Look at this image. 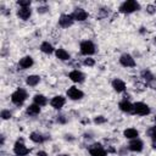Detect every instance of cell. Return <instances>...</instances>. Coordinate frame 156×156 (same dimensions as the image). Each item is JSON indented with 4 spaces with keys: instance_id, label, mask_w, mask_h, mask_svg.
<instances>
[{
    "instance_id": "cell-1",
    "label": "cell",
    "mask_w": 156,
    "mask_h": 156,
    "mask_svg": "<svg viewBox=\"0 0 156 156\" xmlns=\"http://www.w3.org/2000/svg\"><path fill=\"white\" fill-rule=\"evenodd\" d=\"M139 9H140V6H139V4L136 1L129 0V1H126V2H123L121 5L119 11L121 12H124V13H130V12H134V11H136Z\"/></svg>"
},
{
    "instance_id": "cell-2",
    "label": "cell",
    "mask_w": 156,
    "mask_h": 156,
    "mask_svg": "<svg viewBox=\"0 0 156 156\" xmlns=\"http://www.w3.org/2000/svg\"><path fill=\"white\" fill-rule=\"evenodd\" d=\"M26 98H27V93L23 89H18L11 95V101L16 105H22L23 101L26 100Z\"/></svg>"
},
{
    "instance_id": "cell-3",
    "label": "cell",
    "mask_w": 156,
    "mask_h": 156,
    "mask_svg": "<svg viewBox=\"0 0 156 156\" xmlns=\"http://www.w3.org/2000/svg\"><path fill=\"white\" fill-rule=\"evenodd\" d=\"M80 52H82L83 55H91V54H94V52H95V46H94V44H93L91 41H89V40L83 41V43L80 44Z\"/></svg>"
},
{
    "instance_id": "cell-4",
    "label": "cell",
    "mask_w": 156,
    "mask_h": 156,
    "mask_svg": "<svg viewBox=\"0 0 156 156\" xmlns=\"http://www.w3.org/2000/svg\"><path fill=\"white\" fill-rule=\"evenodd\" d=\"M134 112L140 115V116H145V115H149L150 113V108L147 105L143 104V102H136L134 105Z\"/></svg>"
},
{
    "instance_id": "cell-5",
    "label": "cell",
    "mask_w": 156,
    "mask_h": 156,
    "mask_svg": "<svg viewBox=\"0 0 156 156\" xmlns=\"http://www.w3.org/2000/svg\"><path fill=\"white\" fill-rule=\"evenodd\" d=\"M13 151H15V154H16L17 156H26V155L29 152V150L24 146V144H23L22 141H17V143L15 144Z\"/></svg>"
},
{
    "instance_id": "cell-6",
    "label": "cell",
    "mask_w": 156,
    "mask_h": 156,
    "mask_svg": "<svg viewBox=\"0 0 156 156\" xmlns=\"http://www.w3.org/2000/svg\"><path fill=\"white\" fill-rule=\"evenodd\" d=\"M119 62H121V65L124 66V67H134V66H135L134 58H133L130 55H128V54L122 55L121 58H119Z\"/></svg>"
},
{
    "instance_id": "cell-7",
    "label": "cell",
    "mask_w": 156,
    "mask_h": 156,
    "mask_svg": "<svg viewBox=\"0 0 156 156\" xmlns=\"http://www.w3.org/2000/svg\"><path fill=\"white\" fill-rule=\"evenodd\" d=\"M90 155L91 156H106V151L102 149V146L100 144H94L90 146L89 149Z\"/></svg>"
},
{
    "instance_id": "cell-8",
    "label": "cell",
    "mask_w": 156,
    "mask_h": 156,
    "mask_svg": "<svg viewBox=\"0 0 156 156\" xmlns=\"http://www.w3.org/2000/svg\"><path fill=\"white\" fill-rule=\"evenodd\" d=\"M73 20H74V18H73V16H72V15H62V16L60 17V20H58V23H60V26H61V27L67 28V27L72 26Z\"/></svg>"
},
{
    "instance_id": "cell-9",
    "label": "cell",
    "mask_w": 156,
    "mask_h": 156,
    "mask_svg": "<svg viewBox=\"0 0 156 156\" xmlns=\"http://www.w3.org/2000/svg\"><path fill=\"white\" fill-rule=\"evenodd\" d=\"M67 95L68 98H71L72 100H78V99H82L83 98V93L76 88V87H71L68 90H67Z\"/></svg>"
},
{
    "instance_id": "cell-10",
    "label": "cell",
    "mask_w": 156,
    "mask_h": 156,
    "mask_svg": "<svg viewBox=\"0 0 156 156\" xmlns=\"http://www.w3.org/2000/svg\"><path fill=\"white\" fill-rule=\"evenodd\" d=\"M129 149L132 151H141L143 150V141L139 139H134L129 143Z\"/></svg>"
},
{
    "instance_id": "cell-11",
    "label": "cell",
    "mask_w": 156,
    "mask_h": 156,
    "mask_svg": "<svg viewBox=\"0 0 156 156\" xmlns=\"http://www.w3.org/2000/svg\"><path fill=\"white\" fill-rule=\"evenodd\" d=\"M72 16H73V18L77 20V21H84V20L88 17V13H87L83 9H77Z\"/></svg>"
},
{
    "instance_id": "cell-12",
    "label": "cell",
    "mask_w": 156,
    "mask_h": 156,
    "mask_svg": "<svg viewBox=\"0 0 156 156\" xmlns=\"http://www.w3.org/2000/svg\"><path fill=\"white\" fill-rule=\"evenodd\" d=\"M30 13H32V11H30L29 7H21V9L17 11L18 17H21L22 20H28V18L30 17Z\"/></svg>"
},
{
    "instance_id": "cell-13",
    "label": "cell",
    "mask_w": 156,
    "mask_h": 156,
    "mask_svg": "<svg viewBox=\"0 0 156 156\" xmlns=\"http://www.w3.org/2000/svg\"><path fill=\"white\" fill-rule=\"evenodd\" d=\"M32 65H33V58L30 56H26V57L21 58V61H20V67L23 68V69L29 68Z\"/></svg>"
},
{
    "instance_id": "cell-14",
    "label": "cell",
    "mask_w": 156,
    "mask_h": 156,
    "mask_svg": "<svg viewBox=\"0 0 156 156\" xmlns=\"http://www.w3.org/2000/svg\"><path fill=\"white\" fill-rule=\"evenodd\" d=\"M69 78H71L73 82H78V83H80V82L84 80V76H83V73L79 72V71H72V72L69 73Z\"/></svg>"
},
{
    "instance_id": "cell-15",
    "label": "cell",
    "mask_w": 156,
    "mask_h": 156,
    "mask_svg": "<svg viewBox=\"0 0 156 156\" xmlns=\"http://www.w3.org/2000/svg\"><path fill=\"white\" fill-rule=\"evenodd\" d=\"M63 105H65V98L62 96H55L51 100V106L55 108H61Z\"/></svg>"
},
{
    "instance_id": "cell-16",
    "label": "cell",
    "mask_w": 156,
    "mask_h": 156,
    "mask_svg": "<svg viewBox=\"0 0 156 156\" xmlns=\"http://www.w3.org/2000/svg\"><path fill=\"white\" fill-rule=\"evenodd\" d=\"M112 88H113L117 93H121V91H123V90H124L126 84H124L121 79H115V80L112 82Z\"/></svg>"
},
{
    "instance_id": "cell-17",
    "label": "cell",
    "mask_w": 156,
    "mask_h": 156,
    "mask_svg": "<svg viewBox=\"0 0 156 156\" xmlns=\"http://www.w3.org/2000/svg\"><path fill=\"white\" fill-rule=\"evenodd\" d=\"M119 108L122 111H124V112H134V106L130 102H128L127 100L119 102Z\"/></svg>"
},
{
    "instance_id": "cell-18",
    "label": "cell",
    "mask_w": 156,
    "mask_h": 156,
    "mask_svg": "<svg viewBox=\"0 0 156 156\" xmlns=\"http://www.w3.org/2000/svg\"><path fill=\"white\" fill-rule=\"evenodd\" d=\"M56 56H57V58H60L62 61H66V60L69 58V54L65 49H57L56 50Z\"/></svg>"
},
{
    "instance_id": "cell-19",
    "label": "cell",
    "mask_w": 156,
    "mask_h": 156,
    "mask_svg": "<svg viewBox=\"0 0 156 156\" xmlns=\"http://www.w3.org/2000/svg\"><path fill=\"white\" fill-rule=\"evenodd\" d=\"M40 112V107L37 105V104H33V105H29L27 107V113L30 115V116H35Z\"/></svg>"
},
{
    "instance_id": "cell-20",
    "label": "cell",
    "mask_w": 156,
    "mask_h": 156,
    "mask_svg": "<svg viewBox=\"0 0 156 156\" xmlns=\"http://www.w3.org/2000/svg\"><path fill=\"white\" fill-rule=\"evenodd\" d=\"M123 134H124V136L128 138V139H134V138L138 136V130H136V129H133V128H128V129L124 130Z\"/></svg>"
},
{
    "instance_id": "cell-21",
    "label": "cell",
    "mask_w": 156,
    "mask_h": 156,
    "mask_svg": "<svg viewBox=\"0 0 156 156\" xmlns=\"http://www.w3.org/2000/svg\"><path fill=\"white\" fill-rule=\"evenodd\" d=\"M39 80H40L39 76H29V77H27V84L30 85V87L37 85L39 83Z\"/></svg>"
},
{
    "instance_id": "cell-22",
    "label": "cell",
    "mask_w": 156,
    "mask_h": 156,
    "mask_svg": "<svg viewBox=\"0 0 156 156\" xmlns=\"http://www.w3.org/2000/svg\"><path fill=\"white\" fill-rule=\"evenodd\" d=\"M34 102H35L38 106H44V105H46L48 100H46V98L43 96V95H35V96H34Z\"/></svg>"
},
{
    "instance_id": "cell-23",
    "label": "cell",
    "mask_w": 156,
    "mask_h": 156,
    "mask_svg": "<svg viewBox=\"0 0 156 156\" xmlns=\"http://www.w3.org/2000/svg\"><path fill=\"white\" fill-rule=\"evenodd\" d=\"M40 49H41V51L43 52H45V54H51L52 52V45L51 44H49L48 41H45V43H43L41 44V46H40Z\"/></svg>"
},
{
    "instance_id": "cell-24",
    "label": "cell",
    "mask_w": 156,
    "mask_h": 156,
    "mask_svg": "<svg viewBox=\"0 0 156 156\" xmlns=\"http://www.w3.org/2000/svg\"><path fill=\"white\" fill-rule=\"evenodd\" d=\"M30 139H32L34 143H43V141H44V136H43L41 134L37 133V132H33V133L30 134Z\"/></svg>"
},
{
    "instance_id": "cell-25",
    "label": "cell",
    "mask_w": 156,
    "mask_h": 156,
    "mask_svg": "<svg viewBox=\"0 0 156 156\" xmlns=\"http://www.w3.org/2000/svg\"><path fill=\"white\" fill-rule=\"evenodd\" d=\"M17 4H18L21 7H29L30 1H29V0H20V1H17Z\"/></svg>"
},
{
    "instance_id": "cell-26",
    "label": "cell",
    "mask_w": 156,
    "mask_h": 156,
    "mask_svg": "<svg viewBox=\"0 0 156 156\" xmlns=\"http://www.w3.org/2000/svg\"><path fill=\"white\" fill-rule=\"evenodd\" d=\"M11 117V112L10 111H7V110H2L1 111V118L2 119H9Z\"/></svg>"
},
{
    "instance_id": "cell-27",
    "label": "cell",
    "mask_w": 156,
    "mask_h": 156,
    "mask_svg": "<svg viewBox=\"0 0 156 156\" xmlns=\"http://www.w3.org/2000/svg\"><path fill=\"white\" fill-rule=\"evenodd\" d=\"M83 63H84L85 66H94V63H95V62H94V60H93V58H85Z\"/></svg>"
},
{
    "instance_id": "cell-28",
    "label": "cell",
    "mask_w": 156,
    "mask_h": 156,
    "mask_svg": "<svg viewBox=\"0 0 156 156\" xmlns=\"http://www.w3.org/2000/svg\"><path fill=\"white\" fill-rule=\"evenodd\" d=\"M149 134H150V135L154 138V140H156V126L149 130Z\"/></svg>"
},
{
    "instance_id": "cell-29",
    "label": "cell",
    "mask_w": 156,
    "mask_h": 156,
    "mask_svg": "<svg viewBox=\"0 0 156 156\" xmlns=\"http://www.w3.org/2000/svg\"><path fill=\"white\" fill-rule=\"evenodd\" d=\"M146 11H147L149 13H154V12L156 11V6H154V5H149V6L146 7Z\"/></svg>"
},
{
    "instance_id": "cell-30",
    "label": "cell",
    "mask_w": 156,
    "mask_h": 156,
    "mask_svg": "<svg viewBox=\"0 0 156 156\" xmlns=\"http://www.w3.org/2000/svg\"><path fill=\"white\" fill-rule=\"evenodd\" d=\"M105 121H106V119H105L102 116H99V117L95 118V123H104Z\"/></svg>"
},
{
    "instance_id": "cell-31",
    "label": "cell",
    "mask_w": 156,
    "mask_h": 156,
    "mask_svg": "<svg viewBox=\"0 0 156 156\" xmlns=\"http://www.w3.org/2000/svg\"><path fill=\"white\" fill-rule=\"evenodd\" d=\"M37 156H46V152H44V151H38Z\"/></svg>"
},
{
    "instance_id": "cell-32",
    "label": "cell",
    "mask_w": 156,
    "mask_h": 156,
    "mask_svg": "<svg viewBox=\"0 0 156 156\" xmlns=\"http://www.w3.org/2000/svg\"><path fill=\"white\" fill-rule=\"evenodd\" d=\"M45 11H46V7H39V9H38V12H41V13H43V12H45Z\"/></svg>"
},
{
    "instance_id": "cell-33",
    "label": "cell",
    "mask_w": 156,
    "mask_h": 156,
    "mask_svg": "<svg viewBox=\"0 0 156 156\" xmlns=\"http://www.w3.org/2000/svg\"><path fill=\"white\" fill-rule=\"evenodd\" d=\"M152 147L156 150V140H154V143H152Z\"/></svg>"
},
{
    "instance_id": "cell-34",
    "label": "cell",
    "mask_w": 156,
    "mask_h": 156,
    "mask_svg": "<svg viewBox=\"0 0 156 156\" xmlns=\"http://www.w3.org/2000/svg\"><path fill=\"white\" fill-rule=\"evenodd\" d=\"M61 156H67V155H61Z\"/></svg>"
}]
</instances>
